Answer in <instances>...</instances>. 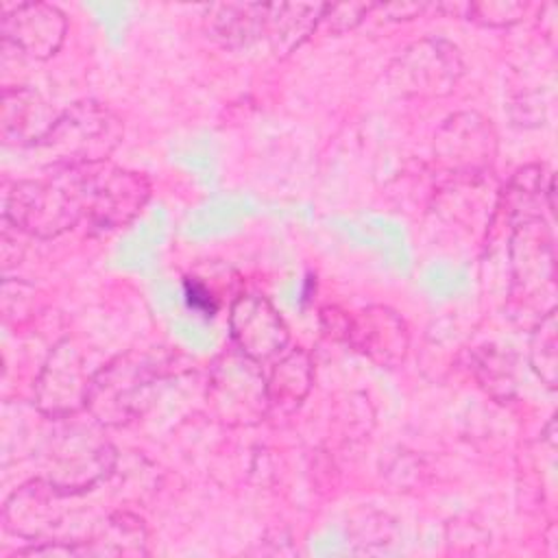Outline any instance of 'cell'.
Masks as SVG:
<instances>
[{"label":"cell","instance_id":"obj_1","mask_svg":"<svg viewBox=\"0 0 558 558\" xmlns=\"http://www.w3.org/2000/svg\"><path fill=\"white\" fill-rule=\"evenodd\" d=\"M85 166L54 168L44 177L15 181L2 201L7 225L44 240L85 222Z\"/></svg>","mask_w":558,"mask_h":558},{"label":"cell","instance_id":"obj_2","mask_svg":"<svg viewBox=\"0 0 558 558\" xmlns=\"http://www.w3.org/2000/svg\"><path fill=\"white\" fill-rule=\"evenodd\" d=\"M122 140L120 118L96 100L70 105L31 146L48 170L107 161Z\"/></svg>","mask_w":558,"mask_h":558},{"label":"cell","instance_id":"obj_3","mask_svg":"<svg viewBox=\"0 0 558 558\" xmlns=\"http://www.w3.org/2000/svg\"><path fill=\"white\" fill-rule=\"evenodd\" d=\"M163 353L129 351L94 373L87 410L102 425H122L142 412L146 392L166 375Z\"/></svg>","mask_w":558,"mask_h":558},{"label":"cell","instance_id":"obj_4","mask_svg":"<svg viewBox=\"0 0 558 558\" xmlns=\"http://www.w3.org/2000/svg\"><path fill=\"white\" fill-rule=\"evenodd\" d=\"M207 401L214 414L227 425H253L262 421L270 412L262 364L242 351L220 355L209 371Z\"/></svg>","mask_w":558,"mask_h":558},{"label":"cell","instance_id":"obj_5","mask_svg":"<svg viewBox=\"0 0 558 558\" xmlns=\"http://www.w3.org/2000/svg\"><path fill=\"white\" fill-rule=\"evenodd\" d=\"M323 325L329 336L344 340L379 366H397L408 353V327L390 307L368 305L355 314L325 307Z\"/></svg>","mask_w":558,"mask_h":558},{"label":"cell","instance_id":"obj_6","mask_svg":"<svg viewBox=\"0 0 558 558\" xmlns=\"http://www.w3.org/2000/svg\"><path fill=\"white\" fill-rule=\"evenodd\" d=\"M150 183L144 174L107 161L85 166V222L89 231L105 233L129 225L146 205Z\"/></svg>","mask_w":558,"mask_h":558},{"label":"cell","instance_id":"obj_7","mask_svg":"<svg viewBox=\"0 0 558 558\" xmlns=\"http://www.w3.org/2000/svg\"><path fill=\"white\" fill-rule=\"evenodd\" d=\"M462 59L445 39H421L405 48L388 68V83L403 96H442L462 76Z\"/></svg>","mask_w":558,"mask_h":558},{"label":"cell","instance_id":"obj_8","mask_svg":"<svg viewBox=\"0 0 558 558\" xmlns=\"http://www.w3.org/2000/svg\"><path fill=\"white\" fill-rule=\"evenodd\" d=\"M94 375L85 368V357L70 340L54 344L35 381L37 408L52 416L65 418L87 408Z\"/></svg>","mask_w":558,"mask_h":558},{"label":"cell","instance_id":"obj_9","mask_svg":"<svg viewBox=\"0 0 558 558\" xmlns=\"http://www.w3.org/2000/svg\"><path fill=\"white\" fill-rule=\"evenodd\" d=\"M229 329L235 349L259 364L272 362L290 344L288 325L262 294L235 296L229 310Z\"/></svg>","mask_w":558,"mask_h":558},{"label":"cell","instance_id":"obj_10","mask_svg":"<svg viewBox=\"0 0 558 558\" xmlns=\"http://www.w3.org/2000/svg\"><path fill=\"white\" fill-rule=\"evenodd\" d=\"M68 33L63 11L48 2H20L2 13V37L7 44L33 59L52 57Z\"/></svg>","mask_w":558,"mask_h":558},{"label":"cell","instance_id":"obj_11","mask_svg":"<svg viewBox=\"0 0 558 558\" xmlns=\"http://www.w3.org/2000/svg\"><path fill=\"white\" fill-rule=\"evenodd\" d=\"M436 155L453 172L475 174L495 155V133L482 116L456 113L436 135Z\"/></svg>","mask_w":558,"mask_h":558},{"label":"cell","instance_id":"obj_12","mask_svg":"<svg viewBox=\"0 0 558 558\" xmlns=\"http://www.w3.org/2000/svg\"><path fill=\"white\" fill-rule=\"evenodd\" d=\"M512 277L525 296L554 288V246L541 218L517 222L512 235Z\"/></svg>","mask_w":558,"mask_h":558},{"label":"cell","instance_id":"obj_13","mask_svg":"<svg viewBox=\"0 0 558 558\" xmlns=\"http://www.w3.org/2000/svg\"><path fill=\"white\" fill-rule=\"evenodd\" d=\"M57 118V116H54ZM46 102L28 87H7L2 92V137L4 144L31 148L54 122Z\"/></svg>","mask_w":558,"mask_h":558},{"label":"cell","instance_id":"obj_14","mask_svg":"<svg viewBox=\"0 0 558 558\" xmlns=\"http://www.w3.org/2000/svg\"><path fill=\"white\" fill-rule=\"evenodd\" d=\"M314 371L312 360L303 349H286L272 360V368L266 375L270 412H294L312 388Z\"/></svg>","mask_w":558,"mask_h":558},{"label":"cell","instance_id":"obj_15","mask_svg":"<svg viewBox=\"0 0 558 558\" xmlns=\"http://www.w3.org/2000/svg\"><path fill=\"white\" fill-rule=\"evenodd\" d=\"M63 493L54 482L33 480L20 486L4 504V525L20 534L35 538L52 521V504Z\"/></svg>","mask_w":558,"mask_h":558},{"label":"cell","instance_id":"obj_16","mask_svg":"<svg viewBox=\"0 0 558 558\" xmlns=\"http://www.w3.org/2000/svg\"><path fill=\"white\" fill-rule=\"evenodd\" d=\"M266 13L268 4H214L207 9L209 37L227 48L251 46L253 41L266 37Z\"/></svg>","mask_w":558,"mask_h":558},{"label":"cell","instance_id":"obj_17","mask_svg":"<svg viewBox=\"0 0 558 558\" xmlns=\"http://www.w3.org/2000/svg\"><path fill=\"white\" fill-rule=\"evenodd\" d=\"M325 4H268L266 13V37L270 41V48L277 54H290L294 48H299L320 24Z\"/></svg>","mask_w":558,"mask_h":558},{"label":"cell","instance_id":"obj_18","mask_svg":"<svg viewBox=\"0 0 558 558\" xmlns=\"http://www.w3.org/2000/svg\"><path fill=\"white\" fill-rule=\"evenodd\" d=\"M530 364L547 388H556L558 381V323L556 307L547 310L534 327L530 340Z\"/></svg>","mask_w":558,"mask_h":558},{"label":"cell","instance_id":"obj_19","mask_svg":"<svg viewBox=\"0 0 558 558\" xmlns=\"http://www.w3.org/2000/svg\"><path fill=\"white\" fill-rule=\"evenodd\" d=\"M92 543L96 547L92 554H146V532L142 521L131 514H113L107 523L94 534Z\"/></svg>","mask_w":558,"mask_h":558},{"label":"cell","instance_id":"obj_20","mask_svg":"<svg viewBox=\"0 0 558 558\" xmlns=\"http://www.w3.org/2000/svg\"><path fill=\"white\" fill-rule=\"evenodd\" d=\"M464 9H466V20L477 22L482 26H493V28L510 26L519 22L521 15L525 13V4L521 2H471V4H464Z\"/></svg>","mask_w":558,"mask_h":558},{"label":"cell","instance_id":"obj_21","mask_svg":"<svg viewBox=\"0 0 558 558\" xmlns=\"http://www.w3.org/2000/svg\"><path fill=\"white\" fill-rule=\"evenodd\" d=\"M373 2H344V4H325L320 24H325L331 33H344L357 26L371 11Z\"/></svg>","mask_w":558,"mask_h":558},{"label":"cell","instance_id":"obj_22","mask_svg":"<svg viewBox=\"0 0 558 558\" xmlns=\"http://www.w3.org/2000/svg\"><path fill=\"white\" fill-rule=\"evenodd\" d=\"M183 294H185L187 305L203 316H214L220 307V296H218L216 283L205 281V277L187 275L183 281Z\"/></svg>","mask_w":558,"mask_h":558},{"label":"cell","instance_id":"obj_23","mask_svg":"<svg viewBox=\"0 0 558 558\" xmlns=\"http://www.w3.org/2000/svg\"><path fill=\"white\" fill-rule=\"evenodd\" d=\"M375 9H379L384 15H388L390 20H410L414 15H418L421 11L427 9V4H414V2H395V4H377Z\"/></svg>","mask_w":558,"mask_h":558}]
</instances>
